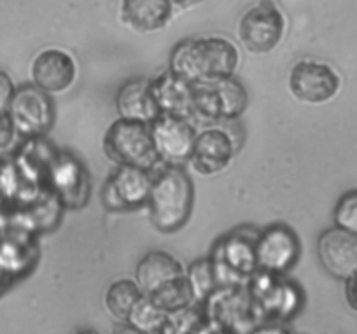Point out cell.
<instances>
[{
  "instance_id": "6da1fadb",
  "label": "cell",
  "mask_w": 357,
  "mask_h": 334,
  "mask_svg": "<svg viewBox=\"0 0 357 334\" xmlns=\"http://www.w3.org/2000/svg\"><path fill=\"white\" fill-rule=\"evenodd\" d=\"M240 53L235 44L221 36L184 39L172 50L168 70L191 84L214 82L235 75Z\"/></svg>"
},
{
  "instance_id": "7a4b0ae2",
  "label": "cell",
  "mask_w": 357,
  "mask_h": 334,
  "mask_svg": "<svg viewBox=\"0 0 357 334\" xmlns=\"http://www.w3.org/2000/svg\"><path fill=\"white\" fill-rule=\"evenodd\" d=\"M195 205V185L184 167H168L154 174L151 188L149 219L151 225L165 235L178 231L190 220Z\"/></svg>"
},
{
  "instance_id": "3957f363",
  "label": "cell",
  "mask_w": 357,
  "mask_h": 334,
  "mask_svg": "<svg viewBox=\"0 0 357 334\" xmlns=\"http://www.w3.org/2000/svg\"><path fill=\"white\" fill-rule=\"evenodd\" d=\"M259 229L240 226L221 236L212 249L215 280L221 287H240L257 271L256 242Z\"/></svg>"
},
{
  "instance_id": "277c9868",
  "label": "cell",
  "mask_w": 357,
  "mask_h": 334,
  "mask_svg": "<svg viewBox=\"0 0 357 334\" xmlns=\"http://www.w3.org/2000/svg\"><path fill=\"white\" fill-rule=\"evenodd\" d=\"M104 153L118 167H135L154 172L160 165L151 126L142 121L118 118L104 135Z\"/></svg>"
},
{
  "instance_id": "5b68a950",
  "label": "cell",
  "mask_w": 357,
  "mask_h": 334,
  "mask_svg": "<svg viewBox=\"0 0 357 334\" xmlns=\"http://www.w3.org/2000/svg\"><path fill=\"white\" fill-rule=\"evenodd\" d=\"M247 105L249 93L235 75L214 82L193 84V112L205 121H236L247 110Z\"/></svg>"
},
{
  "instance_id": "8992f818",
  "label": "cell",
  "mask_w": 357,
  "mask_h": 334,
  "mask_svg": "<svg viewBox=\"0 0 357 334\" xmlns=\"http://www.w3.org/2000/svg\"><path fill=\"white\" fill-rule=\"evenodd\" d=\"M287 20L273 0L250 6L238 22V40L249 53H272L286 36Z\"/></svg>"
},
{
  "instance_id": "52a82bcc",
  "label": "cell",
  "mask_w": 357,
  "mask_h": 334,
  "mask_svg": "<svg viewBox=\"0 0 357 334\" xmlns=\"http://www.w3.org/2000/svg\"><path fill=\"white\" fill-rule=\"evenodd\" d=\"M8 116L11 118L20 139H36L46 137L53 130L56 107L50 93L30 82L16 88Z\"/></svg>"
},
{
  "instance_id": "ba28073f",
  "label": "cell",
  "mask_w": 357,
  "mask_h": 334,
  "mask_svg": "<svg viewBox=\"0 0 357 334\" xmlns=\"http://www.w3.org/2000/svg\"><path fill=\"white\" fill-rule=\"evenodd\" d=\"M46 185L65 210H82L91 198V175L75 154L58 151L46 175Z\"/></svg>"
},
{
  "instance_id": "9c48e42d",
  "label": "cell",
  "mask_w": 357,
  "mask_h": 334,
  "mask_svg": "<svg viewBox=\"0 0 357 334\" xmlns=\"http://www.w3.org/2000/svg\"><path fill=\"white\" fill-rule=\"evenodd\" d=\"M154 172L135 167H118L105 181L102 205L107 212H133L147 206Z\"/></svg>"
},
{
  "instance_id": "30bf717a",
  "label": "cell",
  "mask_w": 357,
  "mask_h": 334,
  "mask_svg": "<svg viewBox=\"0 0 357 334\" xmlns=\"http://www.w3.org/2000/svg\"><path fill=\"white\" fill-rule=\"evenodd\" d=\"M289 91L298 102L307 105H324L338 95L342 79L329 63L301 60L289 72Z\"/></svg>"
},
{
  "instance_id": "8fae6325",
  "label": "cell",
  "mask_w": 357,
  "mask_h": 334,
  "mask_svg": "<svg viewBox=\"0 0 357 334\" xmlns=\"http://www.w3.org/2000/svg\"><path fill=\"white\" fill-rule=\"evenodd\" d=\"M301 256L300 236L284 222L259 229L256 242L257 270L272 275H286Z\"/></svg>"
},
{
  "instance_id": "7c38bea8",
  "label": "cell",
  "mask_w": 357,
  "mask_h": 334,
  "mask_svg": "<svg viewBox=\"0 0 357 334\" xmlns=\"http://www.w3.org/2000/svg\"><path fill=\"white\" fill-rule=\"evenodd\" d=\"M149 126L160 165L184 167L190 163L197 140V132L190 119L160 114Z\"/></svg>"
},
{
  "instance_id": "4fadbf2b",
  "label": "cell",
  "mask_w": 357,
  "mask_h": 334,
  "mask_svg": "<svg viewBox=\"0 0 357 334\" xmlns=\"http://www.w3.org/2000/svg\"><path fill=\"white\" fill-rule=\"evenodd\" d=\"M240 140L228 126H211L197 133L190 163L202 175H215L226 170L238 153Z\"/></svg>"
},
{
  "instance_id": "5bb4252c",
  "label": "cell",
  "mask_w": 357,
  "mask_h": 334,
  "mask_svg": "<svg viewBox=\"0 0 357 334\" xmlns=\"http://www.w3.org/2000/svg\"><path fill=\"white\" fill-rule=\"evenodd\" d=\"M32 84L50 95L67 91L77 79V63L70 53L58 47H47L36 54L30 65Z\"/></svg>"
},
{
  "instance_id": "9a60e30c",
  "label": "cell",
  "mask_w": 357,
  "mask_h": 334,
  "mask_svg": "<svg viewBox=\"0 0 357 334\" xmlns=\"http://www.w3.org/2000/svg\"><path fill=\"white\" fill-rule=\"evenodd\" d=\"M317 256L333 278L349 280L357 273V235L336 226L326 229L317 240Z\"/></svg>"
},
{
  "instance_id": "2e32d148",
  "label": "cell",
  "mask_w": 357,
  "mask_h": 334,
  "mask_svg": "<svg viewBox=\"0 0 357 334\" xmlns=\"http://www.w3.org/2000/svg\"><path fill=\"white\" fill-rule=\"evenodd\" d=\"M151 95L160 114L193 118V84L178 77L172 70H161L149 79Z\"/></svg>"
},
{
  "instance_id": "e0dca14e",
  "label": "cell",
  "mask_w": 357,
  "mask_h": 334,
  "mask_svg": "<svg viewBox=\"0 0 357 334\" xmlns=\"http://www.w3.org/2000/svg\"><path fill=\"white\" fill-rule=\"evenodd\" d=\"M116 110L119 118L151 125L160 116V110L151 95L149 77H132L123 82L116 95Z\"/></svg>"
},
{
  "instance_id": "ac0fdd59",
  "label": "cell",
  "mask_w": 357,
  "mask_h": 334,
  "mask_svg": "<svg viewBox=\"0 0 357 334\" xmlns=\"http://www.w3.org/2000/svg\"><path fill=\"white\" fill-rule=\"evenodd\" d=\"M183 264L178 263L172 254L163 250H151L135 268V282L146 296H153L165 285L172 284L177 278L184 277Z\"/></svg>"
},
{
  "instance_id": "d6986e66",
  "label": "cell",
  "mask_w": 357,
  "mask_h": 334,
  "mask_svg": "<svg viewBox=\"0 0 357 334\" xmlns=\"http://www.w3.org/2000/svg\"><path fill=\"white\" fill-rule=\"evenodd\" d=\"M121 20L140 33L158 32L168 25L174 13L172 0H121Z\"/></svg>"
},
{
  "instance_id": "ffe728a7",
  "label": "cell",
  "mask_w": 357,
  "mask_h": 334,
  "mask_svg": "<svg viewBox=\"0 0 357 334\" xmlns=\"http://www.w3.org/2000/svg\"><path fill=\"white\" fill-rule=\"evenodd\" d=\"M142 296V289L135 280L123 278V280H116L114 284L109 285L107 292H105V306L116 319L126 322L132 308Z\"/></svg>"
},
{
  "instance_id": "44dd1931",
  "label": "cell",
  "mask_w": 357,
  "mask_h": 334,
  "mask_svg": "<svg viewBox=\"0 0 357 334\" xmlns=\"http://www.w3.org/2000/svg\"><path fill=\"white\" fill-rule=\"evenodd\" d=\"M147 298L153 299L154 305H156L158 308L163 310L167 315H170V313H175V312H181V310L188 308V306L191 305H197L186 275L177 278V280H174L172 284L165 285L163 289L154 292L153 296H147Z\"/></svg>"
},
{
  "instance_id": "7402d4cb",
  "label": "cell",
  "mask_w": 357,
  "mask_h": 334,
  "mask_svg": "<svg viewBox=\"0 0 357 334\" xmlns=\"http://www.w3.org/2000/svg\"><path fill=\"white\" fill-rule=\"evenodd\" d=\"M186 278L188 282H190V287L191 291H193L195 303H197V305H202V303L207 301V299L219 289L211 256L193 261V263L188 266Z\"/></svg>"
},
{
  "instance_id": "603a6c76",
  "label": "cell",
  "mask_w": 357,
  "mask_h": 334,
  "mask_svg": "<svg viewBox=\"0 0 357 334\" xmlns=\"http://www.w3.org/2000/svg\"><path fill=\"white\" fill-rule=\"evenodd\" d=\"M167 317L163 310L154 305L153 299L144 294L130 312L126 324L140 334H161Z\"/></svg>"
},
{
  "instance_id": "cb8c5ba5",
  "label": "cell",
  "mask_w": 357,
  "mask_h": 334,
  "mask_svg": "<svg viewBox=\"0 0 357 334\" xmlns=\"http://www.w3.org/2000/svg\"><path fill=\"white\" fill-rule=\"evenodd\" d=\"M333 220L336 228L357 235V189L340 196L333 210Z\"/></svg>"
},
{
  "instance_id": "d4e9b609",
  "label": "cell",
  "mask_w": 357,
  "mask_h": 334,
  "mask_svg": "<svg viewBox=\"0 0 357 334\" xmlns=\"http://www.w3.org/2000/svg\"><path fill=\"white\" fill-rule=\"evenodd\" d=\"M16 139H20V137L16 133L11 118L8 114L0 116V154L8 153Z\"/></svg>"
},
{
  "instance_id": "484cf974",
  "label": "cell",
  "mask_w": 357,
  "mask_h": 334,
  "mask_svg": "<svg viewBox=\"0 0 357 334\" xmlns=\"http://www.w3.org/2000/svg\"><path fill=\"white\" fill-rule=\"evenodd\" d=\"M16 86L13 82L11 75L6 74L4 70H0V116L8 114L11 100L15 96Z\"/></svg>"
},
{
  "instance_id": "4316f807",
  "label": "cell",
  "mask_w": 357,
  "mask_h": 334,
  "mask_svg": "<svg viewBox=\"0 0 357 334\" xmlns=\"http://www.w3.org/2000/svg\"><path fill=\"white\" fill-rule=\"evenodd\" d=\"M247 334H291L284 327V324L279 322H261L259 326L252 327Z\"/></svg>"
},
{
  "instance_id": "83f0119b",
  "label": "cell",
  "mask_w": 357,
  "mask_h": 334,
  "mask_svg": "<svg viewBox=\"0 0 357 334\" xmlns=\"http://www.w3.org/2000/svg\"><path fill=\"white\" fill-rule=\"evenodd\" d=\"M345 296L349 305L357 312V273H354L349 280H345Z\"/></svg>"
},
{
  "instance_id": "f1b7e54d",
  "label": "cell",
  "mask_w": 357,
  "mask_h": 334,
  "mask_svg": "<svg viewBox=\"0 0 357 334\" xmlns=\"http://www.w3.org/2000/svg\"><path fill=\"white\" fill-rule=\"evenodd\" d=\"M13 284H15V280H13V278L9 277V275L6 273V271L2 270V268H0V296L4 294V292L8 291V289L11 287Z\"/></svg>"
},
{
  "instance_id": "f546056e",
  "label": "cell",
  "mask_w": 357,
  "mask_h": 334,
  "mask_svg": "<svg viewBox=\"0 0 357 334\" xmlns=\"http://www.w3.org/2000/svg\"><path fill=\"white\" fill-rule=\"evenodd\" d=\"M204 2L205 0H172L174 8H178V9H190V8H195V6L204 4Z\"/></svg>"
},
{
  "instance_id": "4dcf8cb0",
  "label": "cell",
  "mask_w": 357,
  "mask_h": 334,
  "mask_svg": "<svg viewBox=\"0 0 357 334\" xmlns=\"http://www.w3.org/2000/svg\"><path fill=\"white\" fill-rule=\"evenodd\" d=\"M114 334H140V333H139V331L133 329L132 326H128V324L125 322V326H119L118 329L114 331Z\"/></svg>"
},
{
  "instance_id": "1f68e13d",
  "label": "cell",
  "mask_w": 357,
  "mask_h": 334,
  "mask_svg": "<svg viewBox=\"0 0 357 334\" xmlns=\"http://www.w3.org/2000/svg\"><path fill=\"white\" fill-rule=\"evenodd\" d=\"M75 334H100V333H98V331H95V329H82V331H77Z\"/></svg>"
}]
</instances>
